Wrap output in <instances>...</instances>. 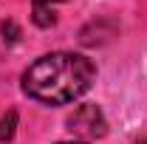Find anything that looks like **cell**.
Here are the masks:
<instances>
[{
    "label": "cell",
    "mask_w": 147,
    "mask_h": 144,
    "mask_svg": "<svg viewBox=\"0 0 147 144\" xmlns=\"http://www.w3.org/2000/svg\"><path fill=\"white\" fill-rule=\"evenodd\" d=\"M93 79H96V65L88 57L57 51L40 57L23 73V90L45 105H68L91 90Z\"/></svg>",
    "instance_id": "6da1fadb"
},
{
    "label": "cell",
    "mask_w": 147,
    "mask_h": 144,
    "mask_svg": "<svg viewBox=\"0 0 147 144\" xmlns=\"http://www.w3.org/2000/svg\"><path fill=\"white\" fill-rule=\"evenodd\" d=\"M65 124L79 141H96V139H102L108 133V119L96 105H79L68 116Z\"/></svg>",
    "instance_id": "7a4b0ae2"
},
{
    "label": "cell",
    "mask_w": 147,
    "mask_h": 144,
    "mask_svg": "<svg viewBox=\"0 0 147 144\" xmlns=\"http://www.w3.org/2000/svg\"><path fill=\"white\" fill-rule=\"evenodd\" d=\"M14 130H17V110H9L0 119V141H11L14 139Z\"/></svg>",
    "instance_id": "3957f363"
},
{
    "label": "cell",
    "mask_w": 147,
    "mask_h": 144,
    "mask_svg": "<svg viewBox=\"0 0 147 144\" xmlns=\"http://www.w3.org/2000/svg\"><path fill=\"white\" fill-rule=\"evenodd\" d=\"M31 20H34L40 28H51L57 23V14L48 9V6H34V14H31Z\"/></svg>",
    "instance_id": "277c9868"
},
{
    "label": "cell",
    "mask_w": 147,
    "mask_h": 144,
    "mask_svg": "<svg viewBox=\"0 0 147 144\" xmlns=\"http://www.w3.org/2000/svg\"><path fill=\"white\" fill-rule=\"evenodd\" d=\"M0 34H3V42L11 45V42H17V40H20V26L14 23V20H6V23L0 26Z\"/></svg>",
    "instance_id": "5b68a950"
},
{
    "label": "cell",
    "mask_w": 147,
    "mask_h": 144,
    "mask_svg": "<svg viewBox=\"0 0 147 144\" xmlns=\"http://www.w3.org/2000/svg\"><path fill=\"white\" fill-rule=\"evenodd\" d=\"M54 3H65V0H34V6H48V9H51Z\"/></svg>",
    "instance_id": "8992f818"
},
{
    "label": "cell",
    "mask_w": 147,
    "mask_h": 144,
    "mask_svg": "<svg viewBox=\"0 0 147 144\" xmlns=\"http://www.w3.org/2000/svg\"><path fill=\"white\" fill-rule=\"evenodd\" d=\"M62 144H88V141H62Z\"/></svg>",
    "instance_id": "52a82bcc"
},
{
    "label": "cell",
    "mask_w": 147,
    "mask_h": 144,
    "mask_svg": "<svg viewBox=\"0 0 147 144\" xmlns=\"http://www.w3.org/2000/svg\"><path fill=\"white\" fill-rule=\"evenodd\" d=\"M136 144H147V139H144V141H136Z\"/></svg>",
    "instance_id": "ba28073f"
}]
</instances>
